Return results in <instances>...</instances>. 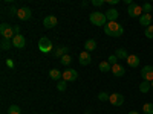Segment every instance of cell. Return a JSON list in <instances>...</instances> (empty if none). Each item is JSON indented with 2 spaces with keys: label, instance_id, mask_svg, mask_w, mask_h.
<instances>
[{
  "label": "cell",
  "instance_id": "1",
  "mask_svg": "<svg viewBox=\"0 0 153 114\" xmlns=\"http://www.w3.org/2000/svg\"><path fill=\"white\" fill-rule=\"evenodd\" d=\"M104 32L109 37H121L124 34V28L118 21H107L104 26Z\"/></svg>",
  "mask_w": 153,
  "mask_h": 114
},
{
  "label": "cell",
  "instance_id": "2",
  "mask_svg": "<svg viewBox=\"0 0 153 114\" xmlns=\"http://www.w3.org/2000/svg\"><path fill=\"white\" fill-rule=\"evenodd\" d=\"M89 20H91V23L95 24V26H106V23H107L104 12H92V14L89 15Z\"/></svg>",
  "mask_w": 153,
  "mask_h": 114
},
{
  "label": "cell",
  "instance_id": "3",
  "mask_svg": "<svg viewBox=\"0 0 153 114\" xmlns=\"http://www.w3.org/2000/svg\"><path fill=\"white\" fill-rule=\"evenodd\" d=\"M38 49H40V52L43 53H49V52H52V41L49 40L48 37H42L40 40H38Z\"/></svg>",
  "mask_w": 153,
  "mask_h": 114
},
{
  "label": "cell",
  "instance_id": "4",
  "mask_svg": "<svg viewBox=\"0 0 153 114\" xmlns=\"http://www.w3.org/2000/svg\"><path fill=\"white\" fill-rule=\"evenodd\" d=\"M0 34H2L3 38H8V40H12V38L16 37L14 28H11L8 23H2V24H0Z\"/></svg>",
  "mask_w": 153,
  "mask_h": 114
},
{
  "label": "cell",
  "instance_id": "5",
  "mask_svg": "<svg viewBox=\"0 0 153 114\" xmlns=\"http://www.w3.org/2000/svg\"><path fill=\"white\" fill-rule=\"evenodd\" d=\"M141 78L143 81L153 82V66H144L141 70Z\"/></svg>",
  "mask_w": 153,
  "mask_h": 114
},
{
  "label": "cell",
  "instance_id": "6",
  "mask_svg": "<svg viewBox=\"0 0 153 114\" xmlns=\"http://www.w3.org/2000/svg\"><path fill=\"white\" fill-rule=\"evenodd\" d=\"M127 12H129V15L133 18V17H141L143 15V6H139L136 3H132L129 8H127Z\"/></svg>",
  "mask_w": 153,
  "mask_h": 114
},
{
  "label": "cell",
  "instance_id": "7",
  "mask_svg": "<svg viewBox=\"0 0 153 114\" xmlns=\"http://www.w3.org/2000/svg\"><path fill=\"white\" fill-rule=\"evenodd\" d=\"M17 17H19L22 21H26V20H29V18L32 17V11H31V8H28V6H23V8H20V9H19V14H17Z\"/></svg>",
  "mask_w": 153,
  "mask_h": 114
},
{
  "label": "cell",
  "instance_id": "8",
  "mask_svg": "<svg viewBox=\"0 0 153 114\" xmlns=\"http://www.w3.org/2000/svg\"><path fill=\"white\" fill-rule=\"evenodd\" d=\"M109 102H110L113 107H121V105L124 104V96L120 94V93H113V94H110V97H109Z\"/></svg>",
  "mask_w": 153,
  "mask_h": 114
},
{
  "label": "cell",
  "instance_id": "9",
  "mask_svg": "<svg viewBox=\"0 0 153 114\" xmlns=\"http://www.w3.org/2000/svg\"><path fill=\"white\" fill-rule=\"evenodd\" d=\"M76 78H78V72L74 70V69H69L66 72H63V79H65L66 82H72L75 81Z\"/></svg>",
  "mask_w": 153,
  "mask_h": 114
},
{
  "label": "cell",
  "instance_id": "10",
  "mask_svg": "<svg viewBox=\"0 0 153 114\" xmlns=\"http://www.w3.org/2000/svg\"><path fill=\"white\" fill-rule=\"evenodd\" d=\"M57 23H58V20H57L55 15H46L45 20H43V24H45V28H46V29H52V28H55V26H57Z\"/></svg>",
  "mask_w": 153,
  "mask_h": 114
},
{
  "label": "cell",
  "instance_id": "11",
  "mask_svg": "<svg viewBox=\"0 0 153 114\" xmlns=\"http://www.w3.org/2000/svg\"><path fill=\"white\" fill-rule=\"evenodd\" d=\"M12 44H14V47H17V49H23L25 46H26V40H25V37L20 34V35H16L14 38H12Z\"/></svg>",
  "mask_w": 153,
  "mask_h": 114
},
{
  "label": "cell",
  "instance_id": "12",
  "mask_svg": "<svg viewBox=\"0 0 153 114\" xmlns=\"http://www.w3.org/2000/svg\"><path fill=\"white\" fill-rule=\"evenodd\" d=\"M118 17H120V12L115 9V8L107 9V12H106V18H107V21H117Z\"/></svg>",
  "mask_w": 153,
  "mask_h": 114
},
{
  "label": "cell",
  "instance_id": "13",
  "mask_svg": "<svg viewBox=\"0 0 153 114\" xmlns=\"http://www.w3.org/2000/svg\"><path fill=\"white\" fill-rule=\"evenodd\" d=\"M80 64L81 66H89V64H91V61H92V56H91V53H89V52H86V50H84V52H81L80 53Z\"/></svg>",
  "mask_w": 153,
  "mask_h": 114
},
{
  "label": "cell",
  "instance_id": "14",
  "mask_svg": "<svg viewBox=\"0 0 153 114\" xmlns=\"http://www.w3.org/2000/svg\"><path fill=\"white\" fill-rule=\"evenodd\" d=\"M112 73L117 76V78H123V76L126 75V70H124V67L123 66H120V64H115V66H112Z\"/></svg>",
  "mask_w": 153,
  "mask_h": 114
},
{
  "label": "cell",
  "instance_id": "15",
  "mask_svg": "<svg viewBox=\"0 0 153 114\" xmlns=\"http://www.w3.org/2000/svg\"><path fill=\"white\" fill-rule=\"evenodd\" d=\"M152 21H153V18H152L150 14H143L141 17H139V24H143L144 28H149L152 24Z\"/></svg>",
  "mask_w": 153,
  "mask_h": 114
},
{
  "label": "cell",
  "instance_id": "16",
  "mask_svg": "<svg viewBox=\"0 0 153 114\" xmlns=\"http://www.w3.org/2000/svg\"><path fill=\"white\" fill-rule=\"evenodd\" d=\"M68 52H69V47L63 46V47H58V49H55V50H54V56L61 59V58L65 56V55H68Z\"/></svg>",
  "mask_w": 153,
  "mask_h": 114
},
{
  "label": "cell",
  "instance_id": "17",
  "mask_svg": "<svg viewBox=\"0 0 153 114\" xmlns=\"http://www.w3.org/2000/svg\"><path fill=\"white\" fill-rule=\"evenodd\" d=\"M49 78L54 79V81H60V79H63V72H60L57 69H52L49 72Z\"/></svg>",
  "mask_w": 153,
  "mask_h": 114
},
{
  "label": "cell",
  "instance_id": "18",
  "mask_svg": "<svg viewBox=\"0 0 153 114\" xmlns=\"http://www.w3.org/2000/svg\"><path fill=\"white\" fill-rule=\"evenodd\" d=\"M115 56H117L118 59H127V58H129V53H127V50L126 49H117V50H115Z\"/></svg>",
  "mask_w": 153,
  "mask_h": 114
},
{
  "label": "cell",
  "instance_id": "19",
  "mask_svg": "<svg viewBox=\"0 0 153 114\" xmlns=\"http://www.w3.org/2000/svg\"><path fill=\"white\" fill-rule=\"evenodd\" d=\"M84 49H86V52H94L97 49V41L95 40H87L84 43Z\"/></svg>",
  "mask_w": 153,
  "mask_h": 114
},
{
  "label": "cell",
  "instance_id": "20",
  "mask_svg": "<svg viewBox=\"0 0 153 114\" xmlns=\"http://www.w3.org/2000/svg\"><path fill=\"white\" fill-rule=\"evenodd\" d=\"M127 64H129L130 67H138L139 66V58L136 55H129V58H127Z\"/></svg>",
  "mask_w": 153,
  "mask_h": 114
},
{
  "label": "cell",
  "instance_id": "21",
  "mask_svg": "<svg viewBox=\"0 0 153 114\" xmlns=\"http://www.w3.org/2000/svg\"><path fill=\"white\" fill-rule=\"evenodd\" d=\"M98 69L103 72V73H107V72L112 70V66L109 64V61H101V62H100V66H98Z\"/></svg>",
  "mask_w": 153,
  "mask_h": 114
},
{
  "label": "cell",
  "instance_id": "22",
  "mask_svg": "<svg viewBox=\"0 0 153 114\" xmlns=\"http://www.w3.org/2000/svg\"><path fill=\"white\" fill-rule=\"evenodd\" d=\"M152 88V82H147V81H143L141 84H139V91L141 93H147L149 90Z\"/></svg>",
  "mask_w": 153,
  "mask_h": 114
},
{
  "label": "cell",
  "instance_id": "23",
  "mask_svg": "<svg viewBox=\"0 0 153 114\" xmlns=\"http://www.w3.org/2000/svg\"><path fill=\"white\" fill-rule=\"evenodd\" d=\"M12 44V40H8V38H2V43H0V47H2V50H8Z\"/></svg>",
  "mask_w": 153,
  "mask_h": 114
},
{
  "label": "cell",
  "instance_id": "24",
  "mask_svg": "<svg viewBox=\"0 0 153 114\" xmlns=\"http://www.w3.org/2000/svg\"><path fill=\"white\" fill-rule=\"evenodd\" d=\"M8 114H22V110L19 105H11L8 110Z\"/></svg>",
  "mask_w": 153,
  "mask_h": 114
},
{
  "label": "cell",
  "instance_id": "25",
  "mask_svg": "<svg viewBox=\"0 0 153 114\" xmlns=\"http://www.w3.org/2000/svg\"><path fill=\"white\" fill-rule=\"evenodd\" d=\"M144 114H153V104H144Z\"/></svg>",
  "mask_w": 153,
  "mask_h": 114
},
{
  "label": "cell",
  "instance_id": "26",
  "mask_svg": "<svg viewBox=\"0 0 153 114\" xmlns=\"http://www.w3.org/2000/svg\"><path fill=\"white\" fill-rule=\"evenodd\" d=\"M66 87H68V82H66L65 79H61V81H58V85H57V88H58V91H65V90H66Z\"/></svg>",
  "mask_w": 153,
  "mask_h": 114
},
{
  "label": "cell",
  "instance_id": "27",
  "mask_svg": "<svg viewBox=\"0 0 153 114\" xmlns=\"http://www.w3.org/2000/svg\"><path fill=\"white\" fill-rule=\"evenodd\" d=\"M71 62H72V56L71 55H65V56L61 58V64L63 66H69Z\"/></svg>",
  "mask_w": 153,
  "mask_h": 114
},
{
  "label": "cell",
  "instance_id": "28",
  "mask_svg": "<svg viewBox=\"0 0 153 114\" xmlns=\"http://www.w3.org/2000/svg\"><path fill=\"white\" fill-rule=\"evenodd\" d=\"M109 97H110V94H107V93H104V91H101V93L98 94V99L101 100V102H106V100H109Z\"/></svg>",
  "mask_w": 153,
  "mask_h": 114
},
{
  "label": "cell",
  "instance_id": "29",
  "mask_svg": "<svg viewBox=\"0 0 153 114\" xmlns=\"http://www.w3.org/2000/svg\"><path fill=\"white\" fill-rule=\"evenodd\" d=\"M146 37L150 38V40L153 38V24H150L149 28H146Z\"/></svg>",
  "mask_w": 153,
  "mask_h": 114
},
{
  "label": "cell",
  "instance_id": "30",
  "mask_svg": "<svg viewBox=\"0 0 153 114\" xmlns=\"http://www.w3.org/2000/svg\"><path fill=\"white\" fill-rule=\"evenodd\" d=\"M107 61H109V64H110V66H115V64H118V58L115 56V55L109 56V58H107Z\"/></svg>",
  "mask_w": 153,
  "mask_h": 114
},
{
  "label": "cell",
  "instance_id": "31",
  "mask_svg": "<svg viewBox=\"0 0 153 114\" xmlns=\"http://www.w3.org/2000/svg\"><path fill=\"white\" fill-rule=\"evenodd\" d=\"M153 9V5L152 3H144V6H143V11H146V14H149V12Z\"/></svg>",
  "mask_w": 153,
  "mask_h": 114
},
{
  "label": "cell",
  "instance_id": "32",
  "mask_svg": "<svg viewBox=\"0 0 153 114\" xmlns=\"http://www.w3.org/2000/svg\"><path fill=\"white\" fill-rule=\"evenodd\" d=\"M17 14H19V9H17L16 6H11V8H9V15L14 17V15H17Z\"/></svg>",
  "mask_w": 153,
  "mask_h": 114
},
{
  "label": "cell",
  "instance_id": "33",
  "mask_svg": "<svg viewBox=\"0 0 153 114\" xmlns=\"http://www.w3.org/2000/svg\"><path fill=\"white\" fill-rule=\"evenodd\" d=\"M106 2H104V0H92V2H91V5H94V6H103Z\"/></svg>",
  "mask_w": 153,
  "mask_h": 114
},
{
  "label": "cell",
  "instance_id": "34",
  "mask_svg": "<svg viewBox=\"0 0 153 114\" xmlns=\"http://www.w3.org/2000/svg\"><path fill=\"white\" fill-rule=\"evenodd\" d=\"M6 66H8V67H14V64H12V59H6Z\"/></svg>",
  "mask_w": 153,
  "mask_h": 114
},
{
  "label": "cell",
  "instance_id": "35",
  "mask_svg": "<svg viewBox=\"0 0 153 114\" xmlns=\"http://www.w3.org/2000/svg\"><path fill=\"white\" fill-rule=\"evenodd\" d=\"M14 32H16V35H20V28L19 26H14Z\"/></svg>",
  "mask_w": 153,
  "mask_h": 114
},
{
  "label": "cell",
  "instance_id": "36",
  "mask_svg": "<svg viewBox=\"0 0 153 114\" xmlns=\"http://www.w3.org/2000/svg\"><path fill=\"white\" fill-rule=\"evenodd\" d=\"M107 2H109L110 5H117V3H118V0H107Z\"/></svg>",
  "mask_w": 153,
  "mask_h": 114
},
{
  "label": "cell",
  "instance_id": "37",
  "mask_svg": "<svg viewBox=\"0 0 153 114\" xmlns=\"http://www.w3.org/2000/svg\"><path fill=\"white\" fill-rule=\"evenodd\" d=\"M129 114H139V113H138V111H130Z\"/></svg>",
  "mask_w": 153,
  "mask_h": 114
},
{
  "label": "cell",
  "instance_id": "38",
  "mask_svg": "<svg viewBox=\"0 0 153 114\" xmlns=\"http://www.w3.org/2000/svg\"><path fill=\"white\" fill-rule=\"evenodd\" d=\"M83 114H89V113H83Z\"/></svg>",
  "mask_w": 153,
  "mask_h": 114
},
{
  "label": "cell",
  "instance_id": "39",
  "mask_svg": "<svg viewBox=\"0 0 153 114\" xmlns=\"http://www.w3.org/2000/svg\"><path fill=\"white\" fill-rule=\"evenodd\" d=\"M152 88H153V82H152Z\"/></svg>",
  "mask_w": 153,
  "mask_h": 114
},
{
  "label": "cell",
  "instance_id": "40",
  "mask_svg": "<svg viewBox=\"0 0 153 114\" xmlns=\"http://www.w3.org/2000/svg\"><path fill=\"white\" fill-rule=\"evenodd\" d=\"M49 114H52V113H49Z\"/></svg>",
  "mask_w": 153,
  "mask_h": 114
},
{
  "label": "cell",
  "instance_id": "41",
  "mask_svg": "<svg viewBox=\"0 0 153 114\" xmlns=\"http://www.w3.org/2000/svg\"><path fill=\"white\" fill-rule=\"evenodd\" d=\"M152 24H153V21H152Z\"/></svg>",
  "mask_w": 153,
  "mask_h": 114
}]
</instances>
